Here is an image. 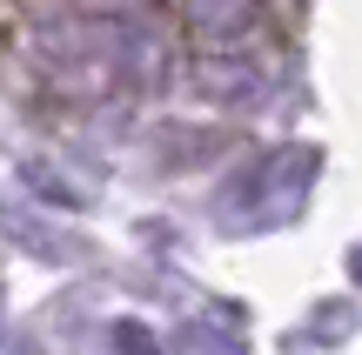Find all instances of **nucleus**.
<instances>
[{
  "label": "nucleus",
  "instance_id": "1",
  "mask_svg": "<svg viewBox=\"0 0 362 355\" xmlns=\"http://www.w3.org/2000/svg\"><path fill=\"white\" fill-rule=\"evenodd\" d=\"M309 174H315V161L302 155V148H296V155H269V161H262V174L248 181V215H255V222H282V215L302 201Z\"/></svg>",
  "mask_w": 362,
  "mask_h": 355
},
{
  "label": "nucleus",
  "instance_id": "2",
  "mask_svg": "<svg viewBox=\"0 0 362 355\" xmlns=\"http://www.w3.org/2000/svg\"><path fill=\"white\" fill-rule=\"evenodd\" d=\"M188 27L194 34H235V27L255 20V0H188Z\"/></svg>",
  "mask_w": 362,
  "mask_h": 355
},
{
  "label": "nucleus",
  "instance_id": "3",
  "mask_svg": "<svg viewBox=\"0 0 362 355\" xmlns=\"http://www.w3.org/2000/svg\"><path fill=\"white\" fill-rule=\"evenodd\" d=\"M175 355H242V329H228L221 315L188 322V329H181V342H175Z\"/></svg>",
  "mask_w": 362,
  "mask_h": 355
},
{
  "label": "nucleus",
  "instance_id": "4",
  "mask_svg": "<svg viewBox=\"0 0 362 355\" xmlns=\"http://www.w3.org/2000/svg\"><path fill=\"white\" fill-rule=\"evenodd\" d=\"M115 349H121V355H168V349L155 342L148 322H121V329H115Z\"/></svg>",
  "mask_w": 362,
  "mask_h": 355
},
{
  "label": "nucleus",
  "instance_id": "5",
  "mask_svg": "<svg viewBox=\"0 0 362 355\" xmlns=\"http://www.w3.org/2000/svg\"><path fill=\"white\" fill-rule=\"evenodd\" d=\"M356 282H362V255H356Z\"/></svg>",
  "mask_w": 362,
  "mask_h": 355
}]
</instances>
